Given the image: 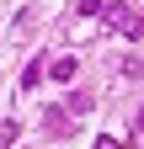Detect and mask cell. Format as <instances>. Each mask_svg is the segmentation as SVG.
I'll return each instance as SVG.
<instances>
[{
	"instance_id": "cell-4",
	"label": "cell",
	"mask_w": 144,
	"mask_h": 149,
	"mask_svg": "<svg viewBox=\"0 0 144 149\" xmlns=\"http://www.w3.org/2000/svg\"><path fill=\"white\" fill-rule=\"evenodd\" d=\"M123 74H128V80H144V59H139V53H128V59H123Z\"/></svg>"
},
{
	"instance_id": "cell-7",
	"label": "cell",
	"mask_w": 144,
	"mask_h": 149,
	"mask_svg": "<svg viewBox=\"0 0 144 149\" xmlns=\"http://www.w3.org/2000/svg\"><path fill=\"white\" fill-rule=\"evenodd\" d=\"M75 11L80 16H101V0H75Z\"/></svg>"
},
{
	"instance_id": "cell-2",
	"label": "cell",
	"mask_w": 144,
	"mask_h": 149,
	"mask_svg": "<svg viewBox=\"0 0 144 149\" xmlns=\"http://www.w3.org/2000/svg\"><path fill=\"white\" fill-rule=\"evenodd\" d=\"M123 37H128V43H139V37H144V16L139 11H128V16H123V27H117Z\"/></svg>"
},
{
	"instance_id": "cell-1",
	"label": "cell",
	"mask_w": 144,
	"mask_h": 149,
	"mask_svg": "<svg viewBox=\"0 0 144 149\" xmlns=\"http://www.w3.org/2000/svg\"><path fill=\"white\" fill-rule=\"evenodd\" d=\"M75 69H80V59H75V53H64V59H48V80H59V85H69V80H75Z\"/></svg>"
},
{
	"instance_id": "cell-9",
	"label": "cell",
	"mask_w": 144,
	"mask_h": 149,
	"mask_svg": "<svg viewBox=\"0 0 144 149\" xmlns=\"http://www.w3.org/2000/svg\"><path fill=\"white\" fill-rule=\"evenodd\" d=\"M96 149H123V144L117 139H96Z\"/></svg>"
},
{
	"instance_id": "cell-3",
	"label": "cell",
	"mask_w": 144,
	"mask_h": 149,
	"mask_svg": "<svg viewBox=\"0 0 144 149\" xmlns=\"http://www.w3.org/2000/svg\"><path fill=\"white\" fill-rule=\"evenodd\" d=\"M64 107H69V117H85V112H91L96 101H91V96H85V91H75V96H69Z\"/></svg>"
},
{
	"instance_id": "cell-5",
	"label": "cell",
	"mask_w": 144,
	"mask_h": 149,
	"mask_svg": "<svg viewBox=\"0 0 144 149\" xmlns=\"http://www.w3.org/2000/svg\"><path fill=\"white\" fill-rule=\"evenodd\" d=\"M38 80H43V64H27V69H22V91H32Z\"/></svg>"
},
{
	"instance_id": "cell-8",
	"label": "cell",
	"mask_w": 144,
	"mask_h": 149,
	"mask_svg": "<svg viewBox=\"0 0 144 149\" xmlns=\"http://www.w3.org/2000/svg\"><path fill=\"white\" fill-rule=\"evenodd\" d=\"M16 144V123H0V149H11Z\"/></svg>"
},
{
	"instance_id": "cell-10",
	"label": "cell",
	"mask_w": 144,
	"mask_h": 149,
	"mask_svg": "<svg viewBox=\"0 0 144 149\" xmlns=\"http://www.w3.org/2000/svg\"><path fill=\"white\" fill-rule=\"evenodd\" d=\"M134 128H139V133H144V107H139V112H134Z\"/></svg>"
},
{
	"instance_id": "cell-6",
	"label": "cell",
	"mask_w": 144,
	"mask_h": 149,
	"mask_svg": "<svg viewBox=\"0 0 144 149\" xmlns=\"http://www.w3.org/2000/svg\"><path fill=\"white\" fill-rule=\"evenodd\" d=\"M48 133H69V117H64V112H48Z\"/></svg>"
}]
</instances>
